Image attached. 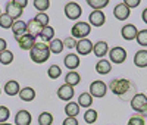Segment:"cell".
<instances>
[{
  "instance_id": "6da1fadb",
  "label": "cell",
  "mask_w": 147,
  "mask_h": 125,
  "mask_svg": "<svg viewBox=\"0 0 147 125\" xmlns=\"http://www.w3.org/2000/svg\"><path fill=\"white\" fill-rule=\"evenodd\" d=\"M30 57L35 64H44L50 57V49L47 43L43 41H35L32 49L30 50Z\"/></svg>"
},
{
  "instance_id": "7a4b0ae2",
  "label": "cell",
  "mask_w": 147,
  "mask_h": 125,
  "mask_svg": "<svg viewBox=\"0 0 147 125\" xmlns=\"http://www.w3.org/2000/svg\"><path fill=\"white\" fill-rule=\"evenodd\" d=\"M109 89L112 90V93L116 94V96H125L132 89V84L127 78H115V80L110 81Z\"/></svg>"
},
{
  "instance_id": "3957f363",
  "label": "cell",
  "mask_w": 147,
  "mask_h": 125,
  "mask_svg": "<svg viewBox=\"0 0 147 125\" xmlns=\"http://www.w3.org/2000/svg\"><path fill=\"white\" fill-rule=\"evenodd\" d=\"M71 32H72V39H75V40H77V39H80V40L87 39V35L91 32V25H90L88 22L80 21V22H77V24L72 27Z\"/></svg>"
},
{
  "instance_id": "277c9868",
  "label": "cell",
  "mask_w": 147,
  "mask_h": 125,
  "mask_svg": "<svg viewBox=\"0 0 147 125\" xmlns=\"http://www.w3.org/2000/svg\"><path fill=\"white\" fill-rule=\"evenodd\" d=\"M109 62L110 64H116V65H121L127 60V50L121 46H116V47H112L109 50Z\"/></svg>"
},
{
  "instance_id": "5b68a950",
  "label": "cell",
  "mask_w": 147,
  "mask_h": 125,
  "mask_svg": "<svg viewBox=\"0 0 147 125\" xmlns=\"http://www.w3.org/2000/svg\"><path fill=\"white\" fill-rule=\"evenodd\" d=\"M63 10H65V16H66L68 19H71V21L80 19V16H81V14H82V9H81V6H80L77 2H69V3H66L65 7H63Z\"/></svg>"
},
{
  "instance_id": "8992f818",
  "label": "cell",
  "mask_w": 147,
  "mask_h": 125,
  "mask_svg": "<svg viewBox=\"0 0 147 125\" xmlns=\"http://www.w3.org/2000/svg\"><path fill=\"white\" fill-rule=\"evenodd\" d=\"M106 93H107V85H106V82L97 80V81H93V82L90 84V94H91V97L100 99V97H105Z\"/></svg>"
},
{
  "instance_id": "52a82bcc",
  "label": "cell",
  "mask_w": 147,
  "mask_h": 125,
  "mask_svg": "<svg viewBox=\"0 0 147 125\" xmlns=\"http://www.w3.org/2000/svg\"><path fill=\"white\" fill-rule=\"evenodd\" d=\"M131 107H132V110H136L137 114H141V112L147 107V96L144 93H137L131 99Z\"/></svg>"
},
{
  "instance_id": "ba28073f",
  "label": "cell",
  "mask_w": 147,
  "mask_h": 125,
  "mask_svg": "<svg viewBox=\"0 0 147 125\" xmlns=\"http://www.w3.org/2000/svg\"><path fill=\"white\" fill-rule=\"evenodd\" d=\"M106 22V15L103 14V10H93L88 16V24L91 27H102Z\"/></svg>"
},
{
  "instance_id": "9c48e42d",
  "label": "cell",
  "mask_w": 147,
  "mask_h": 125,
  "mask_svg": "<svg viewBox=\"0 0 147 125\" xmlns=\"http://www.w3.org/2000/svg\"><path fill=\"white\" fill-rule=\"evenodd\" d=\"M75 47H77V53L81 55V56H87V55H90L93 52V43L88 39L78 40Z\"/></svg>"
},
{
  "instance_id": "30bf717a",
  "label": "cell",
  "mask_w": 147,
  "mask_h": 125,
  "mask_svg": "<svg viewBox=\"0 0 147 125\" xmlns=\"http://www.w3.org/2000/svg\"><path fill=\"white\" fill-rule=\"evenodd\" d=\"M137 32H138L137 27H136V25H132V24H127V25H124V27H122V30H121V35L124 37V40H127V41L136 40Z\"/></svg>"
},
{
  "instance_id": "8fae6325",
  "label": "cell",
  "mask_w": 147,
  "mask_h": 125,
  "mask_svg": "<svg viewBox=\"0 0 147 125\" xmlns=\"http://www.w3.org/2000/svg\"><path fill=\"white\" fill-rule=\"evenodd\" d=\"M74 94H75V91H74V87H69L66 84H62L59 87V90H57V97L60 100H63V102H71Z\"/></svg>"
},
{
  "instance_id": "7c38bea8",
  "label": "cell",
  "mask_w": 147,
  "mask_h": 125,
  "mask_svg": "<svg viewBox=\"0 0 147 125\" xmlns=\"http://www.w3.org/2000/svg\"><path fill=\"white\" fill-rule=\"evenodd\" d=\"M129 14H131V10L124 5V2L122 3H118L113 9V16L118 19V21H125L129 18Z\"/></svg>"
},
{
  "instance_id": "4fadbf2b",
  "label": "cell",
  "mask_w": 147,
  "mask_h": 125,
  "mask_svg": "<svg viewBox=\"0 0 147 125\" xmlns=\"http://www.w3.org/2000/svg\"><path fill=\"white\" fill-rule=\"evenodd\" d=\"M22 12H24V9L18 7V6L13 3V0L7 2V5H6V15H9L13 21H19V18L22 16Z\"/></svg>"
},
{
  "instance_id": "5bb4252c",
  "label": "cell",
  "mask_w": 147,
  "mask_h": 125,
  "mask_svg": "<svg viewBox=\"0 0 147 125\" xmlns=\"http://www.w3.org/2000/svg\"><path fill=\"white\" fill-rule=\"evenodd\" d=\"M31 121H32V116L25 109L18 110V114L15 115V125H31Z\"/></svg>"
},
{
  "instance_id": "9a60e30c",
  "label": "cell",
  "mask_w": 147,
  "mask_h": 125,
  "mask_svg": "<svg viewBox=\"0 0 147 125\" xmlns=\"http://www.w3.org/2000/svg\"><path fill=\"white\" fill-rule=\"evenodd\" d=\"M43 28H44V27H41V24H38L35 19H31L30 22H27V34L31 35L32 39H35V37H40Z\"/></svg>"
},
{
  "instance_id": "2e32d148",
  "label": "cell",
  "mask_w": 147,
  "mask_h": 125,
  "mask_svg": "<svg viewBox=\"0 0 147 125\" xmlns=\"http://www.w3.org/2000/svg\"><path fill=\"white\" fill-rule=\"evenodd\" d=\"M63 64H65V68H68L69 71H75L80 66V56L75 53H69L65 56Z\"/></svg>"
},
{
  "instance_id": "e0dca14e",
  "label": "cell",
  "mask_w": 147,
  "mask_h": 125,
  "mask_svg": "<svg viewBox=\"0 0 147 125\" xmlns=\"http://www.w3.org/2000/svg\"><path fill=\"white\" fill-rule=\"evenodd\" d=\"M12 32H13V37L15 39H19V37L22 35H25L27 34V22H24V21H15L13 25H12Z\"/></svg>"
},
{
  "instance_id": "ac0fdd59",
  "label": "cell",
  "mask_w": 147,
  "mask_h": 125,
  "mask_svg": "<svg viewBox=\"0 0 147 125\" xmlns=\"http://www.w3.org/2000/svg\"><path fill=\"white\" fill-rule=\"evenodd\" d=\"M93 53H94V56H97V57H105L107 53H109V46H107V43L106 41H97V43H94L93 44Z\"/></svg>"
},
{
  "instance_id": "d6986e66",
  "label": "cell",
  "mask_w": 147,
  "mask_h": 125,
  "mask_svg": "<svg viewBox=\"0 0 147 125\" xmlns=\"http://www.w3.org/2000/svg\"><path fill=\"white\" fill-rule=\"evenodd\" d=\"M15 40H16L18 46H19L22 50H31L32 46H34V43H35V39H32V37L28 35V34L19 37V39H15Z\"/></svg>"
},
{
  "instance_id": "ffe728a7",
  "label": "cell",
  "mask_w": 147,
  "mask_h": 125,
  "mask_svg": "<svg viewBox=\"0 0 147 125\" xmlns=\"http://www.w3.org/2000/svg\"><path fill=\"white\" fill-rule=\"evenodd\" d=\"M19 91H21V85L16 80H9L5 84V93L7 96H16L19 94Z\"/></svg>"
},
{
  "instance_id": "44dd1931",
  "label": "cell",
  "mask_w": 147,
  "mask_h": 125,
  "mask_svg": "<svg viewBox=\"0 0 147 125\" xmlns=\"http://www.w3.org/2000/svg\"><path fill=\"white\" fill-rule=\"evenodd\" d=\"M134 64L137 68H147V50L141 49L134 55Z\"/></svg>"
},
{
  "instance_id": "7402d4cb",
  "label": "cell",
  "mask_w": 147,
  "mask_h": 125,
  "mask_svg": "<svg viewBox=\"0 0 147 125\" xmlns=\"http://www.w3.org/2000/svg\"><path fill=\"white\" fill-rule=\"evenodd\" d=\"M96 71H97V74H100V75H107L110 71H112V64H110L109 60H106V59H100L96 64Z\"/></svg>"
},
{
  "instance_id": "603a6c76",
  "label": "cell",
  "mask_w": 147,
  "mask_h": 125,
  "mask_svg": "<svg viewBox=\"0 0 147 125\" xmlns=\"http://www.w3.org/2000/svg\"><path fill=\"white\" fill-rule=\"evenodd\" d=\"M81 81V77H80V74L77 71H69L66 74V77H65V84L69 85V87H75L78 85Z\"/></svg>"
},
{
  "instance_id": "cb8c5ba5",
  "label": "cell",
  "mask_w": 147,
  "mask_h": 125,
  "mask_svg": "<svg viewBox=\"0 0 147 125\" xmlns=\"http://www.w3.org/2000/svg\"><path fill=\"white\" fill-rule=\"evenodd\" d=\"M19 97L22 102H32L35 99V90L32 87H25V89H21L19 91Z\"/></svg>"
},
{
  "instance_id": "d4e9b609",
  "label": "cell",
  "mask_w": 147,
  "mask_h": 125,
  "mask_svg": "<svg viewBox=\"0 0 147 125\" xmlns=\"http://www.w3.org/2000/svg\"><path fill=\"white\" fill-rule=\"evenodd\" d=\"M65 114L68 118H77L80 114V106L77 102H68L65 106Z\"/></svg>"
},
{
  "instance_id": "484cf974",
  "label": "cell",
  "mask_w": 147,
  "mask_h": 125,
  "mask_svg": "<svg viewBox=\"0 0 147 125\" xmlns=\"http://www.w3.org/2000/svg\"><path fill=\"white\" fill-rule=\"evenodd\" d=\"M40 39L43 43H50L53 39H55V28L50 27V25H47L41 30V34H40Z\"/></svg>"
},
{
  "instance_id": "4316f807",
  "label": "cell",
  "mask_w": 147,
  "mask_h": 125,
  "mask_svg": "<svg viewBox=\"0 0 147 125\" xmlns=\"http://www.w3.org/2000/svg\"><path fill=\"white\" fill-rule=\"evenodd\" d=\"M63 41L59 40V39H53L50 43H49V49H50V53L53 55H59L63 52Z\"/></svg>"
},
{
  "instance_id": "83f0119b",
  "label": "cell",
  "mask_w": 147,
  "mask_h": 125,
  "mask_svg": "<svg viewBox=\"0 0 147 125\" xmlns=\"http://www.w3.org/2000/svg\"><path fill=\"white\" fill-rule=\"evenodd\" d=\"M93 105V97L90 93H81L78 97V106L80 107H85V109H90V106Z\"/></svg>"
},
{
  "instance_id": "f1b7e54d",
  "label": "cell",
  "mask_w": 147,
  "mask_h": 125,
  "mask_svg": "<svg viewBox=\"0 0 147 125\" xmlns=\"http://www.w3.org/2000/svg\"><path fill=\"white\" fill-rule=\"evenodd\" d=\"M97 112L94 110V109H87L84 112V121H85V124H88V125H91V124H94L96 121H97Z\"/></svg>"
},
{
  "instance_id": "f546056e",
  "label": "cell",
  "mask_w": 147,
  "mask_h": 125,
  "mask_svg": "<svg viewBox=\"0 0 147 125\" xmlns=\"http://www.w3.org/2000/svg\"><path fill=\"white\" fill-rule=\"evenodd\" d=\"M87 3L94 10H102L103 7H106L109 5V0H87Z\"/></svg>"
},
{
  "instance_id": "4dcf8cb0",
  "label": "cell",
  "mask_w": 147,
  "mask_h": 125,
  "mask_svg": "<svg viewBox=\"0 0 147 125\" xmlns=\"http://www.w3.org/2000/svg\"><path fill=\"white\" fill-rule=\"evenodd\" d=\"M53 124V115L50 112H43L38 116V125H52Z\"/></svg>"
},
{
  "instance_id": "1f68e13d",
  "label": "cell",
  "mask_w": 147,
  "mask_h": 125,
  "mask_svg": "<svg viewBox=\"0 0 147 125\" xmlns=\"http://www.w3.org/2000/svg\"><path fill=\"white\" fill-rule=\"evenodd\" d=\"M12 62H13V53L10 52V50H6V52L0 53V64L2 65H10Z\"/></svg>"
},
{
  "instance_id": "d6a6232c",
  "label": "cell",
  "mask_w": 147,
  "mask_h": 125,
  "mask_svg": "<svg viewBox=\"0 0 147 125\" xmlns=\"http://www.w3.org/2000/svg\"><path fill=\"white\" fill-rule=\"evenodd\" d=\"M13 22H15V21L12 19L9 15H6V14H2V15H0V27H2V28H5V30L12 28Z\"/></svg>"
},
{
  "instance_id": "836d02e7",
  "label": "cell",
  "mask_w": 147,
  "mask_h": 125,
  "mask_svg": "<svg viewBox=\"0 0 147 125\" xmlns=\"http://www.w3.org/2000/svg\"><path fill=\"white\" fill-rule=\"evenodd\" d=\"M47 75H49V78H52V80H57L60 75H62V69L57 65H52L47 69Z\"/></svg>"
},
{
  "instance_id": "e575fe53",
  "label": "cell",
  "mask_w": 147,
  "mask_h": 125,
  "mask_svg": "<svg viewBox=\"0 0 147 125\" xmlns=\"http://www.w3.org/2000/svg\"><path fill=\"white\" fill-rule=\"evenodd\" d=\"M32 5L38 12H46L50 7V0H34Z\"/></svg>"
},
{
  "instance_id": "d590c367",
  "label": "cell",
  "mask_w": 147,
  "mask_h": 125,
  "mask_svg": "<svg viewBox=\"0 0 147 125\" xmlns=\"http://www.w3.org/2000/svg\"><path fill=\"white\" fill-rule=\"evenodd\" d=\"M136 40H137V43H138L140 46L147 47V30H138Z\"/></svg>"
},
{
  "instance_id": "8d00e7d4",
  "label": "cell",
  "mask_w": 147,
  "mask_h": 125,
  "mask_svg": "<svg viewBox=\"0 0 147 125\" xmlns=\"http://www.w3.org/2000/svg\"><path fill=\"white\" fill-rule=\"evenodd\" d=\"M38 24H41V27H47L49 25V21H50V18H49V15L46 14V12H38V14L35 15L34 18Z\"/></svg>"
},
{
  "instance_id": "74e56055",
  "label": "cell",
  "mask_w": 147,
  "mask_h": 125,
  "mask_svg": "<svg viewBox=\"0 0 147 125\" xmlns=\"http://www.w3.org/2000/svg\"><path fill=\"white\" fill-rule=\"evenodd\" d=\"M10 116V112L6 106H0V124H5Z\"/></svg>"
},
{
  "instance_id": "f35d334b",
  "label": "cell",
  "mask_w": 147,
  "mask_h": 125,
  "mask_svg": "<svg viewBox=\"0 0 147 125\" xmlns=\"http://www.w3.org/2000/svg\"><path fill=\"white\" fill-rule=\"evenodd\" d=\"M128 125H146V124H144V119L140 116V114H136L132 118H129Z\"/></svg>"
},
{
  "instance_id": "ab89813d",
  "label": "cell",
  "mask_w": 147,
  "mask_h": 125,
  "mask_svg": "<svg viewBox=\"0 0 147 125\" xmlns=\"http://www.w3.org/2000/svg\"><path fill=\"white\" fill-rule=\"evenodd\" d=\"M63 46L68 47V49H74L77 46V40L72 39V37H68V39H65V41H63Z\"/></svg>"
},
{
  "instance_id": "60d3db41",
  "label": "cell",
  "mask_w": 147,
  "mask_h": 125,
  "mask_svg": "<svg viewBox=\"0 0 147 125\" xmlns=\"http://www.w3.org/2000/svg\"><path fill=\"white\" fill-rule=\"evenodd\" d=\"M124 5L131 10L132 7H137L138 5H140V0H125V2H124Z\"/></svg>"
},
{
  "instance_id": "b9f144b4",
  "label": "cell",
  "mask_w": 147,
  "mask_h": 125,
  "mask_svg": "<svg viewBox=\"0 0 147 125\" xmlns=\"http://www.w3.org/2000/svg\"><path fill=\"white\" fill-rule=\"evenodd\" d=\"M62 125H80L77 118H65V121L62 122Z\"/></svg>"
},
{
  "instance_id": "7bdbcfd3",
  "label": "cell",
  "mask_w": 147,
  "mask_h": 125,
  "mask_svg": "<svg viewBox=\"0 0 147 125\" xmlns=\"http://www.w3.org/2000/svg\"><path fill=\"white\" fill-rule=\"evenodd\" d=\"M13 3H15L18 7H21V9L27 7V5H28V2H27V0H13Z\"/></svg>"
},
{
  "instance_id": "ee69618b",
  "label": "cell",
  "mask_w": 147,
  "mask_h": 125,
  "mask_svg": "<svg viewBox=\"0 0 147 125\" xmlns=\"http://www.w3.org/2000/svg\"><path fill=\"white\" fill-rule=\"evenodd\" d=\"M7 47V43H6V40L5 39H0V53H3V52H6V49Z\"/></svg>"
},
{
  "instance_id": "f6af8a7d",
  "label": "cell",
  "mask_w": 147,
  "mask_h": 125,
  "mask_svg": "<svg viewBox=\"0 0 147 125\" xmlns=\"http://www.w3.org/2000/svg\"><path fill=\"white\" fill-rule=\"evenodd\" d=\"M141 18H143V21H144V22L147 24V7H146V9L143 10V14H141Z\"/></svg>"
},
{
  "instance_id": "bcb514c9",
  "label": "cell",
  "mask_w": 147,
  "mask_h": 125,
  "mask_svg": "<svg viewBox=\"0 0 147 125\" xmlns=\"http://www.w3.org/2000/svg\"><path fill=\"white\" fill-rule=\"evenodd\" d=\"M140 116H141V118H147V107H146V109L141 112V114H140Z\"/></svg>"
},
{
  "instance_id": "7dc6e473",
  "label": "cell",
  "mask_w": 147,
  "mask_h": 125,
  "mask_svg": "<svg viewBox=\"0 0 147 125\" xmlns=\"http://www.w3.org/2000/svg\"><path fill=\"white\" fill-rule=\"evenodd\" d=\"M0 125H12V124H7V122H5V124H0Z\"/></svg>"
},
{
  "instance_id": "c3c4849f",
  "label": "cell",
  "mask_w": 147,
  "mask_h": 125,
  "mask_svg": "<svg viewBox=\"0 0 147 125\" xmlns=\"http://www.w3.org/2000/svg\"><path fill=\"white\" fill-rule=\"evenodd\" d=\"M0 15H2V10H0Z\"/></svg>"
},
{
  "instance_id": "681fc988",
  "label": "cell",
  "mask_w": 147,
  "mask_h": 125,
  "mask_svg": "<svg viewBox=\"0 0 147 125\" xmlns=\"http://www.w3.org/2000/svg\"><path fill=\"white\" fill-rule=\"evenodd\" d=\"M0 94H2V90H0Z\"/></svg>"
}]
</instances>
